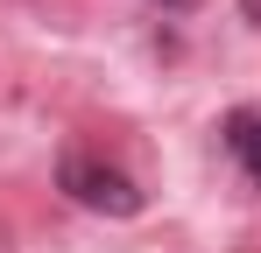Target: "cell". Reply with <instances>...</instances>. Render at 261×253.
Wrapping results in <instances>:
<instances>
[{"label": "cell", "mask_w": 261, "mask_h": 253, "mask_svg": "<svg viewBox=\"0 0 261 253\" xmlns=\"http://www.w3.org/2000/svg\"><path fill=\"white\" fill-rule=\"evenodd\" d=\"M57 183L71 190V204H85V211H99V218H134L141 211V190H134L120 169H106V162H92V155H64L57 162Z\"/></svg>", "instance_id": "cell-1"}, {"label": "cell", "mask_w": 261, "mask_h": 253, "mask_svg": "<svg viewBox=\"0 0 261 253\" xmlns=\"http://www.w3.org/2000/svg\"><path fill=\"white\" fill-rule=\"evenodd\" d=\"M226 148H233V162L247 169V183L261 190V113L254 106H233L226 113Z\"/></svg>", "instance_id": "cell-2"}]
</instances>
